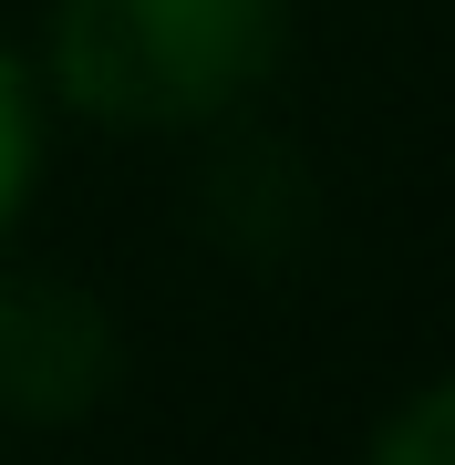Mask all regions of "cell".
<instances>
[{
  "label": "cell",
  "mask_w": 455,
  "mask_h": 465,
  "mask_svg": "<svg viewBox=\"0 0 455 465\" xmlns=\"http://www.w3.org/2000/svg\"><path fill=\"white\" fill-rule=\"evenodd\" d=\"M362 445L383 455V465H455V372L414 382V393H393L383 414H372Z\"/></svg>",
  "instance_id": "cell-5"
},
{
  "label": "cell",
  "mask_w": 455,
  "mask_h": 465,
  "mask_svg": "<svg viewBox=\"0 0 455 465\" xmlns=\"http://www.w3.org/2000/svg\"><path fill=\"white\" fill-rule=\"evenodd\" d=\"M124 382V331L114 311L63 280V269H11L0 259V424L63 434L94 424Z\"/></svg>",
  "instance_id": "cell-2"
},
{
  "label": "cell",
  "mask_w": 455,
  "mask_h": 465,
  "mask_svg": "<svg viewBox=\"0 0 455 465\" xmlns=\"http://www.w3.org/2000/svg\"><path fill=\"white\" fill-rule=\"evenodd\" d=\"M42 166H52V84H42L32 52L0 42V249H11L21 217H32Z\"/></svg>",
  "instance_id": "cell-4"
},
{
  "label": "cell",
  "mask_w": 455,
  "mask_h": 465,
  "mask_svg": "<svg viewBox=\"0 0 455 465\" xmlns=\"http://www.w3.org/2000/svg\"><path fill=\"white\" fill-rule=\"evenodd\" d=\"M290 0H52L42 84L52 114L104 134H218L280 84Z\"/></svg>",
  "instance_id": "cell-1"
},
{
  "label": "cell",
  "mask_w": 455,
  "mask_h": 465,
  "mask_svg": "<svg viewBox=\"0 0 455 465\" xmlns=\"http://www.w3.org/2000/svg\"><path fill=\"white\" fill-rule=\"evenodd\" d=\"M197 228L228 259H290L311 238V166L280 134H259L249 114H228L207 166H197Z\"/></svg>",
  "instance_id": "cell-3"
}]
</instances>
